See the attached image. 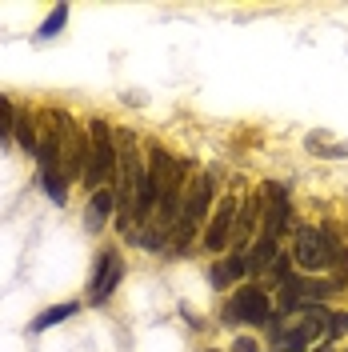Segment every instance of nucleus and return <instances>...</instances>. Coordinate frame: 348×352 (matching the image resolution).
<instances>
[{"label":"nucleus","mask_w":348,"mask_h":352,"mask_svg":"<svg viewBox=\"0 0 348 352\" xmlns=\"http://www.w3.org/2000/svg\"><path fill=\"white\" fill-rule=\"evenodd\" d=\"M88 140H92V156H88L85 168V184L88 188H105V184H116V173H120V148L109 132V120H88Z\"/></svg>","instance_id":"nucleus-1"},{"label":"nucleus","mask_w":348,"mask_h":352,"mask_svg":"<svg viewBox=\"0 0 348 352\" xmlns=\"http://www.w3.org/2000/svg\"><path fill=\"white\" fill-rule=\"evenodd\" d=\"M268 316H272V300H268V292L261 285H244L220 312V320L228 329H237V324H252L257 329V324H268Z\"/></svg>","instance_id":"nucleus-2"},{"label":"nucleus","mask_w":348,"mask_h":352,"mask_svg":"<svg viewBox=\"0 0 348 352\" xmlns=\"http://www.w3.org/2000/svg\"><path fill=\"white\" fill-rule=\"evenodd\" d=\"M120 280H124V256L112 252V248H105V252L96 256L92 276H88V305H105L112 292H116Z\"/></svg>","instance_id":"nucleus-3"},{"label":"nucleus","mask_w":348,"mask_h":352,"mask_svg":"<svg viewBox=\"0 0 348 352\" xmlns=\"http://www.w3.org/2000/svg\"><path fill=\"white\" fill-rule=\"evenodd\" d=\"M292 261L305 272H328L332 268V252H328V232L325 228H301L296 244H292Z\"/></svg>","instance_id":"nucleus-4"},{"label":"nucleus","mask_w":348,"mask_h":352,"mask_svg":"<svg viewBox=\"0 0 348 352\" xmlns=\"http://www.w3.org/2000/svg\"><path fill=\"white\" fill-rule=\"evenodd\" d=\"M261 236H272V241L288 228V192L281 184H261Z\"/></svg>","instance_id":"nucleus-5"},{"label":"nucleus","mask_w":348,"mask_h":352,"mask_svg":"<svg viewBox=\"0 0 348 352\" xmlns=\"http://www.w3.org/2000/svg\"><path fill=\"white\" fill-rule=\"evenodd\" d=\"M232 224H237V200L224 197L220 200V208L213 212V220H208V228H204V248L208 252H224L228 244H232Z\"/></svg>","instance_id":"nucleus-6"},{"label":"nucleus","mask_w":348,"mask_h":352,"mask_svg":"<svg viewBox=\"0 0 348 352\" xmlns=\"http://www.w3.org/2000/svg\"><path fill=\"white\" fill-rule=\"evenodd\" d=\"M213 197H217V180H213V173H200L184 188V220L200 224V220L208 217V208H213Z\"/></svg>","instance_id":"nucleus-7"},{"label":"nucleus","mask_w":348,"mask_h":352,"mask_svg":"<svg viewBox=\"0 0 348 352\" xmlns=\"http://www.w3.org/2000/svg\"><path fill=\"white\" fill-rule=\"evenodd\" d=\"M281 256V244L272 241V236H257V241L248 244V252H244V268H248V276H264L272 264Z\"/></svg>","instance_id":"nucleus-8"},{"label":"nucleus","mask_w":348,"mask_h":352,"mask_svg":"<svg viewBox=\"0 0 348 352\" xmlns=\"http://www.w3.org/2000/svg\"><path fill=\"white\" fill-rule=\"evenodd\" d=\"M12 136H17V144H21L24 153L36 160V148H41V120H36V112L17 109V120H12Z\"/></svg>","instance_id":"nucleus-9"},{"label":"nucleus","mask_w":348,"mask_h":352,"mask_svg":"<svg viewBox=\"0 0 348 352\" xmlns=\"http://www.w3.org/2000/svg\"><path fill=\"white\" fill-rule=\"evenodd\" d=\"M116 212V200H112V188H100V192H92V200H88L85 208V228L88 232H100L105 228V220Z\"/></svg>","instance_id":"nucleus-10"},{"label":"nucleus","mask_w":348,"mask_h":352,"mask_svg":"<svg viewBox=\"0 0 348 352\" xmlns=\"http://www.w3.org/2000/svg\"><path fill=\"white\" fill-rule=\"evenodd\" d=\"M248 276V268H244V256L240 252H228L220 264H213V272H208V280L217 288H228V285H237V280H244Z\"/></svg>","instance_id":"nucleus-11"},{"label":"nucleus","mask_w":348,"mask_h":352,"mask_svg":"<svg viewBox=\"0 0 348 352\" xmlns=\"http://www.w3.org/2000/svg\"><path fill=\"white\" fill-rule=\"evenodd\" d=\"M305 148H308V153H316V156H325V160H345V156H348L345 140H332L325 129L308 132V136H305Z\"/></svg>","instance_id":"nucleus-12"},{"label":"nucleus","mask_w":348,"mask_h":352,"mask_svg":"<svg viewBox=\"0 0 348 352\" xmlns=\"http://www.w3.org/2000/svg\"><path fill=\"white\" fill-rule=\"evenodd\" d=\"M76 300H65V305H52V308H44L41 316L32 320V332H44V329H52V324H61V320H68L72 312H76Z\"/></svg>","instance_id":"nucleus-13"},{"label":"nucleus","mask_w":348,"mask_h":352,"mask_svg":"<svg viewBox=\"0 0 348 352\" xmlns=\"http://www.w3.org/2000/svg\"><path fill=\"white\" fill-rule=\"evenodd\" d=\"M276 344H281V352H308V344H312V340H308L305 332L292 324V329L281 332V340H276Z\"/></svg>","instance_id":"nucleus-14"},{"label":"nucleus","mask_w":348,"mask_h":352,"mask_svg":"<svg viewBox=\"0 0 348 352\" xmlns=\"http://www.w3.org/2000/svg\"><path fill=\"white\" fill-rule=\"evenodd\" d=\"M68 24V8L61 4V8H52L48 12V21L41 24V41H52V36H61V28Z\"/></svg>","instance_id":"nucleus-15"},{"label":"nucleus","mask_w":348,"mask_h":352,"mask_svg":"<svg viewBox=\"0 0 348 352\" xmlns=\"http://www.w3.org/2000/svg\"><path fill=\"white\" fill-rule=\"evenodd\" d=\"M12 120H17V109L8 104V96H0V144L12 136Z\"/></svg>","instance_id":"nucleus-16"},{"label":"nucleus","mask_w":348,"mask_h":352,"mask_svg":"<svg viewBox=\"0 0 348 352\" xmlns=\"http://www.w3.org/2000/svg\"><path fill=\"white\" fill-rule=\"evenodd\" d=\"M348 332V312H332L328 316V340H336V336H345Z\"/></svg>","instance_id":"nucleus-17"},{"label":"nucleus","mask_w":348,"mask_h":352,"mask_svg":"<svg viewBox=\"0 0 348 352\" xmlns=\"http://www.w3.org/2000/svg\"><path fill=\"white\" fill-rule=\"evenodd\" d=\"M232 352H261V344H257L252 336H240L237 344H232Z\"/></svg>","instance_id":"nucleus-18"}]
</instances>
